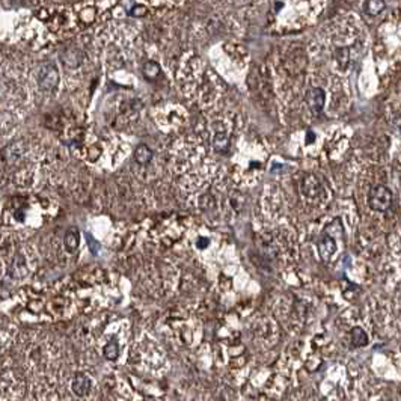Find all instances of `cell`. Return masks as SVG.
I'll list each match as a JSON object with an SVG mask.
<instances>
[{
    "label": "cell",
    "mask_w": 401,
    "mask_h": 401,
    "mask_svg": "<svg viewBox=\"0 0 401 401\" xmlns=\"http://www.w3.org/2000/svg\"><path fill=\"white\" fill-rule=\"evenodd\" d=\"M91 389V380L88 376L85 374H77L73 380V392L77 395V397H85L88 395Z\"/></svg>",
    "instance_id": "6"
},
{
    "label": "cell",
    "mask_w": 401,
    "mask_h": 401,
    "mask_svg": "<svg viewBox=\"0 0 401 401\" xmlns=\"http://www.w3.org/2000/svg\"><path fill=\"white\" fill-rule=\"evenodd\" d=\"M385 8H386L385 0H367V3H365V12L368 15H373V17L383 12Z\"/></svg>",
    "instance_id": "11"
},
{
    "label": "cell",
    "mask_w": 401,
    "mask_h": 401,
    "mask_svg": "<svg viewBox=\"0 0 401 401\" xmlns=\"http://www.w3.org/2000/svg\"><path fill=\"white\" fill-rule=\"evenodd\" d=\"M300 190H302V195L308 199H315L318 198V195L321 193V183L320 180L314 175V174H309L306 177H303L302 180V186H300Z\"/></svg>",
    "instance_id": "3"
},
{
    "label": "cell",
    "mask_w": 401,
    "mask_h": 401,
    "mask_svg": "<svg viewBox=\"0 0 401 401\" xmlns=\"http://www.w3.org/2000/svg\"><path fill=\"white\" fill-rule=\"evenodd\" d=\"M145 14H147V8L145 6H135L130 11V15H133V17H144Z\"/></svg>",
    "instance_id": "16"
},
{
    "label": "cell",
    "mask_w": 401,
    "mask_h": 401,
    "mask_svg": "<svg viewBox=\"0 0 401 401\" xmlns=\"http://www.w3.org/2000/svg\"><path fill=\"white\" fill-rule=\"evenodd\" d=\"M79 240H80V235H79V229L77 228H70L63 237V244H65V249L68 252H76V249L79 247Z\"/></svg>",
    "instance_id": "8"
},
{
    "label": "cell",
    "mask_w": 401,
    "mask_h": 401,
    "mask_svg": "<svg viewBox=\"0 0 401 401\" xmlns=\"http://www.w3.org/2000/svg\"><path fill=\"white\" fill-rule=\"evenodd\" d=\"M142 73H144L145 79H148V80H156V79L160 76L162 70H160V65H159L157 62H154V60H148V62H145V65H144Z\"/></svg>",
    "instance_id": "10"
},
{
    "label": "cell",
    "mask_w": 401,
    "mask_h": 401,
    "mask_svg": "<svg viewBox=\"0 0 401 401\" xmlns=\"http://www.w3.org/2000/svg\"><path fill=\"white\" fill-rule=\"evenodd\" d=\"M12 272L11 275L17 276V278H21L23 275H26V262H24V258L21 255H17L14 258V262H12Z\"/></svg>",
    "instance_id": "14"
},
{
    "label": "cell",
    "mask_w": 401,
    "mask_h": 401,
    "mask_svg": "<svg viewBox=\"0 0 401 401\" xmlns=\"http://www.w3.org/2000/svg\"><path fill=\"white\" fill-rule=\"evenodd\" d=\"M324 101H326V94L321 88H311L306 92V103L312 113L315 115L321 113L324 107Z\"/></svg>",
    "instance_id": "4"
},
{
    "label": "cell",
    "mask_w": 401,
    "mask_h": 401,
    "mask_svg": "<svg viewBox=\"0 0 401 401\" xmlns=\"http://www.w3.org/2000/svg\"><path fill=\"white\" fill-rule=\"evenodd\" d=\"M83 60V53L77 48H66L62 53V62L68 68H77Z\"/></svg>",
    "instance_id": "7"
},
{
    "label": "cell",
    "mask_w": 401,
    "mask_h": 401,
    "mask_svg": "<svg viewBox=\"0 0 401 401\" xmlns=\"http://www.w3.org/2000/svg\"><path fill=\"white\" fill-rule=\"evenodd\" d=\"M228 145H229V141H228V136L226 133H216L214 138H213V147L216 148V151L222 153V151H226L228 150Z\"/></svg>",
    "instance_id": "13"
},
{
    "label": "cell",
    "mask_w": 401,
    "mask_h": 401,
    "mask_svg": "<svg viewBox=\"0 0 401 401\" xmlns=\"http://www.w3.org/2000/svg\"><path fill=\"white\" fill-rule=\"evenodd\" d=\"M335 250H337L335 238H333L330 234L324 232V234L321 235L320 241H318V252H320V256H321L323 259H329V258L335 253Z\"/></svg>",
    "instance_id": "5"
},
{
    "label": "cell",
    "mask_w": 401,
    "mask_h": 401,
    "mask_svg": "<svg viewBox=\"0 0 401 401\" xmlns=\"http://www.w3.org/2000/svg\"><path fill=\"white\" fill-rule=\"evenodd\" d=\"M38 86L44 92H51L59 85V70L53 62H44L39 65L36 73Z\"/></svg>",
    "instance_id": "1"
},
{
    "label": "cell",
    "mask_w": 401,
    "mask_h": 401,
    "mask_svg": "<svg viewBox=\"0 0 401 401\" xmlns=\"http://www.w3.org/2000/svg\"><path fill=\"white\" fill-rule=\"evenodd\" d=\"M103 353H104V358H106V359H109V361H115V359L118 358V355H119V347H118V344H116L115 341H110V343L104 347Z\"/></svg>",
    "instance_id": "15"
},
{
    "label": "cell",
    "mask_w": 401,
    "mask_h": 401,
    "mask_svg": "<svg viewBox=\"0 0 401 401\" xmlns=\"http://www.w3.org/2000/svg\"><path fill=\"white\" fill-rule=\"evenodd\" d=\"M135 160L139 165H148L153 160V151L148 145L141 144L138 145V148L135 150Z\"/></svg>",
    "instance_id": "9"
},
{
    "label": "cell",
    "mask_w": 401,
    "mask_h": 401,
    "mask_svg": "<svg viewBox=\"0 0 401 401\" xmlns=\"http://www.w3.org/2000/svg\"><path fill=\"white\" fill-rule=\"evenodd\" d=\"M352 343L355 347H364L368 344V337L365 333V330H362L361 327H355L352 330Z\"/></svg>",
    "instance_id": "12"
},
{
    "label": "cell",
    "mask_w": 401,
    "mask_h": 401,
    "mask_svg": "<svg viewBox=\"0 0 401 401\" xmlns=\"http://www.w3.org/2000/svg\"><path fill=\"white\" fill-rule=\"evenodd\" d=\"M86 238H88V243H89L91 252H92V253H97V252L100 250V244H98V243H97V241H95V240H94L91 235H89V234L86 235Z\"/></svg>",
    "instance_id": "17"
},
{
    "label": "cell",
    "mask_w": 401,
    "mask_h": 401,
    "mask_svg": "<svg viewBox=\"0 0 401 401\" xmlns=\"http://www.w3.org/2000/svg\"><path fill=\"white\" fill-rule=\"evenodd\" d=\"M392 192L385 186H373L368 193V205L371 210L386 213L392 207Z\"/></svg>",
    "instance_id": "2"
}]
</instances>
